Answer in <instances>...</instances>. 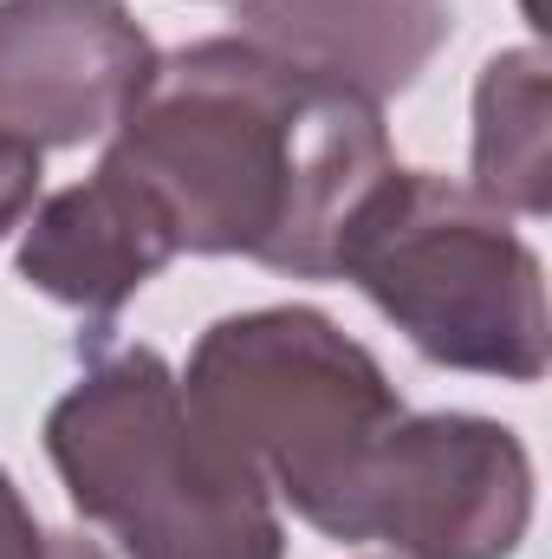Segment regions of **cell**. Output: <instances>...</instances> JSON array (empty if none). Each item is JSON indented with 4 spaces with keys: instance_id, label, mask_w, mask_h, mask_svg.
Here are the masks:
<instances>
[{
    "instance_id": "cell-1",
    "label": "cell",
    "mask_w": 552,
    "mask_h": 559,
    "mask_svg": "<svg viewBox=\"0 0 552 559\" xmlns=\"http://www.w3.org/2000/svg\"><path fill=\"white\" fill-rule=\"evenodd\" d=\"M105 163L163 209L176 254H241L292 280L338 274L351 215L397 169L384 105L241 33L156 59Z\"/></svg>"
},
{
    "instance_id": "cell-2",
    "label": "cell",
    "mask_w": 552,
    "mask_h": 559,
    "mask_svg": "<svg viewBox=\"0 0 552 559\" xmlns=\"http://www.w3.org/2000/svg\"><path fill=\"white\" fill-rule=\"evenodd\" d=\"M46 455L124 559H286L274 488L195 423L182 378L149 345L85 365L46 417Z\"/></svg>"
},
{
    "instance_id": "cell-3",
    "label": "cell",
    "mask_w": 552,
    "mask_h": 559,
    "mask_svg": "<svg viewBox=\"0 0 552 559\" xmlns=\"http://www.w3.org/2000/svg\"><path fill=\"white\" fill-rule=\"evenodd\" d=\"M182 404L325 540H358V488L404 417L384 365L319 306L215 319L182 371Z\"/></svg>"
},
{
    "instance_id": "cell-4",
    "label": "cell",
    "mask_w": 552,
    "mask_h": 559,
    "mask_svg": "<svg viewBox=\"0 0 552 559\" xmlns=\"http://www.w3.org/2000/svg\"><path fill=\"white\" fill-rule=\"evenodd\" d=\"M351 280L429 365L540 384L552 358L547 267L468 182L391 169L338 241Z\"/></svg>"
},
{
    "instance_id": "cell-5",
    "label": "cell",
    "mask_w": 552,
    "mask_h": 559,
    "mask_svg": "<svg viewBox=\"0 0 552 559\" xmlns=\"http://www.w3.org/2000/svg\"><path fill=\"white\" fill-rule=\"evenodd\" d=\"M533 527V455L494 417H404L358 488V540L397 559H514Z\"/></svg>"
},
{
    "instance_id": "cell-6",
    "label": "cell",
    "mask_w": 552,
    "mask_h": 559,
    "mask_svg": "<svg viewBox=\"0 0 552 559\" xmlns=\"http://www.w3.org/2000/svg\"><path fill=\"white\" fill-rule=\"evenodd\" d=\"M156 59L124 0H0V131L33 150L111 138L149 92Z\"/></svg>"
},
{
    "instance_id": "cell-7",
    "label": "cell",
    "mask_w": 552,
    "mask_h": 559,
    "mask_svg": "<svg viewBox=\"0 0 552 559\" xmlns=\"http://www.w3.org/2000/svg\"><path fill=\"white\" fill-rule=\"evenodd\" d=\"M176 261L163 209L118 163H98L92 182L46 195L20 235V280L92 325H111L149 280Z\"/></svg>"
},
{
    "instance_id": "cell-8",
    "label": "cell",
    "mask_w": 552,
    "mask_h": 559,
    "mask_svg": "<svg viewBox=\"0 0 552 559\" xmlns=\"http://www.w3.org/2000/svg\"><path fill=\"white\" fill-rule=\"evenodd\" d=\"M248 46L371 105L410 92L448 39V0H235Z\"/></svg>"
},
{
    "instance_id": "cell-9",
    "label": "cell",
    "mask_w": 552,
    "mask_h": 559,
    "mask_svg": "<svg viewBox=\"0 0 552 559\" xmlns=\"http://www.w3.org/2000/svg\"><path fill=\"white\" fill-rule=\"evenodd\" d=\"M552 72L540 46L494 52L475 79V195H488L501 215L540 222L552 209Z\"/></svg>"
},
{
    "instance_id": "cell-10",
    "label": "cell",
    "mask_w": 552,
    "mask_h": 559,
    "mask_svg": "<svg viewBox=\"0 0 552 559\" xmlns=\"http://www.w3.org/2000/svg\"><path fill=\"white\" fill-rule=\"evenodd\" d=\"M39 202V150L13 131H0V241L7 228H20Z\"/></svg>"
},
{
    "instance_id": "cell-11",
    "label": "cell",
    "mask_w": 552,
    "mask_h": 559,
    "mask_svg": "<svg viewBox=\"0 0 552 559\" xmlns=\"http://www.w3.org/2000/svg\"><path fill=\"white\" fill-rule=\"evenodd\" d=\"M0 559H46V527L7 468H0Z\"/></svg>"
},
{
    "instance_id": "cell-12",
    "label": "cell",
    "mask_w": 552,
    "mask_h": 559,
    "mask_svg": "<svg viewBox=\"0 0 552 559\" xmlns=\"http://www.w3.org/2000/svg\"><path fill=\"white\" fill-rule=\"evenodd\" d=\"M46 559H105V547L85 534H46Z\"/></svg>"
}]
</instances>
